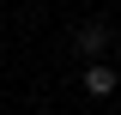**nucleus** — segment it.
Here are the masks:
<instances>
[{
  "mask_svg": "<svg viewBox=\"0 0 121 115\" xmlns=\"http://www.w3.org/2000/svg\"><path fill=\"white\" fill-rule=\"evenodd\" d=\"M115 85H121V73L109 67V61H97V67H85V91H91V97H109Z\"/></svg>",
  "mask_w": 121,
  "mask_h": 115,
  "instance_id": "f257e3e1",
  "label": "nucleus"
},
{
  "mask_svg": "<svg viewBox=\"0 0 121 115\" xmlns=\"http://www.w3.org/2000/svg\"><path fill=\"white\" fill-rule=\"evenodd\" d=\"M79 55H103V24H79Z\"/></svg>",
  "mask_w": 121,
  "mask_h": 115,
  "instance_id": "f03ea898",
  "label": "nucleus"
}]
</instances>
